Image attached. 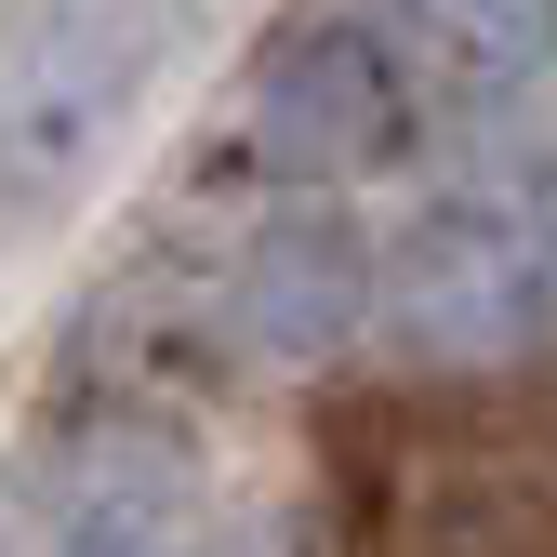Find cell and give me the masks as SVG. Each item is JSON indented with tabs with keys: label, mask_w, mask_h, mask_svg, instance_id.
<instances>
[{
	"label": "cell",
	"mask_w": 557,
	"mask_h": 557,
	"mask_svg": "<svg viewBox=\"0 0 557 557\" xmlns=\"http://www.w3.org/2000/svg\"><path fill=\"white\" fill-rule=\"evenodd\" d=\"M345 492H359V557H557V411H345Z\"/></svg>",
	"instance_id": "obj_1"
},
{
	"label": "cell",
	"mask_w": 557,
	"mask_h": 557,
	"mask_svg": "<svg viewBox=\"0 0 557 557\" xmlns=\"http://www.w3.org/2000/svg\"><path fill=\"white\" fill-rule=\"evenodd\" d=\"M173 40L186 0H0V252L66 226Z\"/></svg>",
	"instance_id": "obj_2"
},
{
	"label": "cell",
	"mask_w": 557,
	"mask_h": 557,
	"mask_svg": "<svg viewBox=\"0 0 557 557\" xmlns=\"http://www.w3.org/2000/svg\"><path fill=\"white\" fill-rule=\"evenodd\" d=\"M372 319H385L425 372L531 359V332H544V239H531L518 213L438 199V213L398 226V252H372Z\"/></svg>",
	"instance_id": "obj_3"
},
{
	"label": "cell",
	"mask_w": 557,
	"mask_h": 557,
	"mask_svg": "<svg viewBox=\"0 0 557 557\" xmlns=\"http://www.w3.org/2000/svg\"><path fill=\"white\" fill-rule=\"evenodd\" d=\"M239 120H252V160L306 173V186H345V173H385L411 147V81H398V53L372 27L319 14V27H278L252 53Z\"/></svg>",
	"instance_id": "obj_4"
},
{
	"label": "cell",
	"mask_w": 557,
	"mask_h": 557,
	"mask_svg": "<svg viewBox=\"0 0 557 557\" xmlns=\"http://www.w3.org/2000/svg\"><path fill=\"white\" fill-rule=\"evenodd\" d=\"M226 332L252 359H332L372 332V226L345 199H278L226 265Z\"/></svg>",
	"instance_id": "obj_5"
},
{
	"label": "cell",
	"mask_w": 557,
	"mask_h": 557,
	"mask_svg": "<svg viewBox=\"0 0 557 557\" xmlns=\"http://www.w3.org/2000/svg\"><path fill=\"white\" fill-rule=\"evenodd\" d=\"M199 505V478L160 425H81V438H53L40 451V518L53 544H81V531H120V518H173Z\"/></svg>",
	"instance_id": "obj_6"
},
{
	"label": "cell",
	"mask_w": 557,
	"mask_h": 557,
	"mask_svg": "<svg viewBox=\"0 0 557 557\" xmlns=\"http://www.w3.org/2000/svg\"><path fill=\"white\" fill-rule=\"evenodd\" d=\"M411 53L451 94H531L557 81V0H398Z\"/></svg>",
	"instance_id": "obj_7"
},
{
	"label": "cell",
	"mask_w": 557,
	"mask_h": 557,
	"mask_svg": "<svg viewBox=\"0 0 557 557\" xmlns=\"http://www.w3.org/2000/svg\"><path fill=\"white\" fill-rule=\"evenodd\" d=\"M66 557H213V544H199V505H173V518H120V531H81Z\"/></svg>",
	"instance_id": "obj_8"
},
{
	"label": "cell",
	"mask_w": 557,
	"mask_h": 557,
	"mask_svg": "<svg viewBox=\"0 0 557 557\" xmlns=\"http://www.w3.org/2000/svg\"><path fill=\"white\" fill-rule=\"evenodd\" d=\"M531 239H544V252H557V160H544V173H531Z\"/></svg>",
	"instance_id": "obj_9"
}]
</instances>
